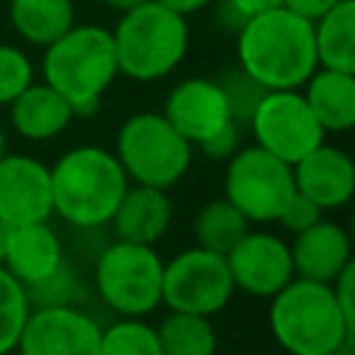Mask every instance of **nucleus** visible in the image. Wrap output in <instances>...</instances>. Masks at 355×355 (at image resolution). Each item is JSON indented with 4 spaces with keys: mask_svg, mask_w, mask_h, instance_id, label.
<instances>
[{
    "mask_svg": "<svg viewBox=\"0 0 355 355\" xmlns=\"http://www.w3.org/2000/svg\"><path fill=\"white\" fill-rule=\"evenodd\" d=\"M216 80L222 83V89H225V94H227L230 116H233L239 125H247V119H250L255 103L261 100V94H263L266 89H261V86H258L250 75H244L239 67L227 69L225 78H216Z\"/></svg>",
    "mask_w": 355,
    "mask_h": 355,
    "instance_id": "nucleus-28",
    "label": "nucleus"
},
{
    "mask_svg": "<svg viewBox=\"0 0 355 355\" xmlns=\"http://www.w3.org/2000/svg\"><path fill=\"white\" fill-rule=\"evenodd\" d=\"M239 69L261 89H300L316 72L313 28L286 6L241 19L236 36Z\"/></svg>",
    "mask_w": 355,
    "mask_h": 355,
    "instance_id": "nucleus-1",
    "label": "nucleus"
},
{
    "mask_svg": "<svg viewBox=\"0 0 355 355\" xmlns=\"http://www.w3.org/2000/svg\"><path fill=\"white\" fill-rule=\"evenodd\" d=\"M330 355H355V336H352V338H347V341H344L338 349H333Z\"/></svg>",
    "mask_w": 355,
    "mask_h": 355,
    "instance_id": "nucleus-37",
    "label": "nucleus"
},
{
    "mask_svg": "<svg viewBox=\"0 0 355 355\" xmlns=\"http://www.w3.org/2000/svg\"><path fill=\"white\" fill-rule=\"evenodd\" d=\"M8 116L14 130L28 141L55 139L75 119L72 105L47 83H31L22 94L8 103Z\"/></svg>",
    "mask_w": 355,
    "mask_h": 355,
    "instance_id": "nucleus-19",
    "label": "nucleus"
},
{
    "mask_svg": "<svg viewBox=\"0 0 355 355\" xmlns=\"http://www.w3.org/2000/svg\"><path fill=\"white\" fill-rule=\"evenodd\" d=\"M247 125L255 144L269 155L286 161L288 166L308 155L313 147H319L327 136L297 89L263 92Z\"/></svg>",
    "mask_w": 355,
    "mask_h": 355,
    "instance_id": "nucleus-9",
    "label": "nucleus"
},
{
    "mask_svg": "<svg viewBox=\"0 0 355 355\" xmlns=\"http://www.w3.org/2000/svg\"><path fill=\"white\" fill-rule=\"evenodd\" d=\"M155 3L166 6L169 11L180 14V17H189V14H197V11H202L205 6H211L214 0H155Z\"/></svg>",
    "mask_w": 355,
    "mask_h": 355,
    "instance_id": "nucleus-34",
    "label": "nucleus"
},
{
    "mask_svg": "<svg viewBox=\"0 0 355 355\" xmlns=\"http://www.w3.org/2000/svg\"><path fill=\"white\" fill-rule=\"evenodd\" d=\"M336 3H341V0H283V6H286L288 11L300 14V17L308 19V22H313L316 17H322L324 11H330Z\"/></svg>",
    "mask_w": 355,
    "mask_h": 355,
    "instance_id": "nucleus-33",
    "label": "nucleus"
},
{
    "mask_svg": "<svg viewBox=\"0 0 355 355\" xmlns=\"http://www.w3.org/2000/svg\"><path fill=\"white\" fill-rule=\"evenodd\" d=\"M100 355H161L155 324L141 316H122L100 333Z\"/></svg>",
    "mask_w": 355,
    "mask_h": 355,
    "instance_id": "nucleus-25",
    "label": "nucleus"
},
{
    "mask_svg": "<svg viewBox=\"0 0 355 355\" xmlns=\"http://www.w3.org/2000/svg\"><path fill=\"white\" fill-rule=\"evenodd\" d=\"M28 313H31V300L25 286L0 266V355L17 349Z\"/></svg>",
    "mask_w": 355,
    "mask_h": 355,
    "instance_id": "nucleus-26",
    "label": "nucleus"
},
{
    "mask_svg": "<svg viewBox=\"0 0 355 355\" xmlns=\"http://www.w3.org/2000/svg\"><path fill=\"white\" fill-rule=\"evenodd\" d=\"M225 261L233 286L250 297L269 300L294 277L288 241L266 230H247Z\"/></svg>",
    "mask_w": 355,
    "mask_h": 355,
    "instance_id": "nucleus-12",
    "label": "nucleus"
},
{
    "mask_svg": "<svg viewBox=\"0 0 355 355\" xmlns=\"http://www.w3.org/2000/svg\"><path fill=\"white\" fill-rule=\"evenodd\" d=\"M322 219V208L316 205V202H311L305 194H300V191H294L291 194V200L286 202V208L280 211V216H277V222L288 230V233H300V230H305V227H311L313 222H319Z\"/></svg>",
    "mask_w": 355,
    "mask_h": 355,
    "instance_id": "nucleus-29",
    "label": "nucleus"
},
{
    "mask_svg": "<svg viewBox=\"0 0 355 355\" xmlns=\"http://www.w3.org/2000/svg\"><path fill=\"white\" fill-rule=\"evenodd\" d=\"M0 266L25 286V291L47 283L64 266V247L58 233L47 222H31L11 227L6 255Z\"/></svg>",
    "mask_w": 355,
    "mask_h": 355,
    "instance_id": "nucleus-16",
    "label": "nucleus"
},
{
    "mask_svg": "<svg viewBox=\"0 0 355 355\" xmlns=\"http://www.w3.org/2000/svg\"><path fill=\"white\" fill-rule=\"evenodd\" d=\"M103 327L75 305H39L17 341L19 355H100Z\"/></svg>",
    "mask_w": 355,
    "mask_h": 355,
    "instance_id": "nucleus-11",
    "label": "nucleus"
},
{
    "mask_svg": "<svg viewBox=\"0 0 355 355\" xmlns=\"http://www.w3.org/2000/svg\"><path fill=\"white\" fill-rule=\"evenodd\" d=\"M42 75L72 105L75 116L97 111L105 89L119 75L111 31L103 25H72L44 47Z\"/></svg>",
    "mask_w": 355,
    "mask_h": 355,
    "instance_id": "nucleus-4",
    "label": "nucleus"
},
{
    "mask_svg": "<svg viewBox=\"0 0 355 355\" xmlns=\"http://www.w3.org/2000/svg\"><path fill=\"white\" fill-rule=\"evenodd\" d=\"M11 28L31 44L47 47L75 25L72 0H8Z\"/></svg>",
    "mask_w": 355,
    "mask_h": 355,
    "instance_id": "nucleus-22",
    "label": "nucleus"
},
{
    "mask_svg": "<svg viewBox=\"0 0 355 355\" xmlns=\"http://www.w3.org/2000/svg\"><path fill=\"white\" fill-rule=\"evenodd\" d=\"M164 261L150 244L116 239L94 261V288L119 316H147L161 305Z\"/></svg>",
    "mask_w": 355,
    "mask_h": 355,
    "instance_id": "nucleus-7",
    "label": "nucleus"
},
{
    "mask_svg": "<svg viewBox=\"0 0 355 355\" xmlns=\"http://www.w3.org/2000/svg\"><path fill=\"white\" fill-rule=\"evenodd\" d=\"M269 330L288 355H330L355 336L330 283L291 277L269 297Z\"/></svg>",
    "mask_w": 355,
    "mask_h": 355,
    "instance_id": "nucleus-3",
    "label": "nucleus"
},
{
    "mask_svg": "<svg viewBox=\"0 0 355 355\" xmlns=\"http://www.w3.org/2000/svg\"><path fill=\"white\" fill-rule=\"evenodd\" d=\"M233 291L236 286L225 255L191 247L164 263L161 302L169 311L214 316L230 302Z\"/></svg>",
    "mask_w": 355,
    "mask_h": 355,
    "instance_id": "nucleus-10",
    "label": "nucleus"
},
{
    "mask_svg": "<svg viewBox=\"0 0 355 355\" xmlns=\"http://www.w3.org/2000/svg\"><path fill=\"white\" fill-rule=\"evenodd\" d=\"M33 83V64L25 50L14 44H0V105H8Z\"/></svg>",
    "mask_w": 355,
    "mask_h": 355,
    "instance_id": "nucleus-27",
    "label": "nucleus"
},
{
    "mask_svg": "<svg viewBox=\"0 0 355 355\" xmlns=\"http://www.w3.org/2000/svg\"><path fill=\"white\" fill-rule=\"evenodd\" d=\"M161 355H216V330L211 316L169 311L158 327Z\"/></svg>",
    "mask_w": 355,
    "mask_h": 355,
    "instance_id": "nucleus-23",
    "label": "nucleus"
},
{
    "mask_svg": "<svg viewBox=\"0 0 355 355\" xmlns=\"http://www.w3.org/2000/svg\"><path fill=\"white\" fill-rule=\"evenodd\" d=\"M111 11H119V14H125V11H130V8H136V6H141V3H147V0H103Z\"/></svg>",
    "mask_w": 355,
    "mask_h": 355,
    "instance_id": "nucleus-35",
    "label": "nucleus"
},
{
    "mask_svg": "<svg viewBox=\"0 0 355 355\" xmlns=\"http://www.w3.org/2000/svg\"><path fill=\"white\" fill-rule=\"evenodd\" d=\"M114 155L130 183L164 191L191 166V144L158 111L130 114L116 130Z\"/></svg>",
    "mask_w": 355,
    "mask_h": 355,
    "instance_id": "nucleus-6",
    "label": "nucleus"
},
{
    "mask_svg": "<svg viewBox=\"0 0 355 355\" xmlns=\"http://www.w3.org/2000/svg\"><path fill=\"white\" fill-rule=\"evenodd\" d=\"M169 222H172L169 194L164 189L133 183L125 189L108 225L114 227L116 239L153 247L169 230Z\"/></svg>",
    "mask_w": 355,
    "mask_h": 355,
    "instance_id": "nucleus-18",
    "label": "nucleus"
},
{
    "mask_svg": "<svg viewBox=\"0 0 355 355\" xmlns=\"http://www.w3.org/2000/svg\"><path fill=\"white\" fill-rule=\"evenodd\" d=\"M161 114L191 147L214 136L227 122H236L230 116L227 94L216 78H186L175 83Z\"/></svg>",
    "mask_w": 355,
    "mask_h": 355,
    "instance_id": "nucleus-13",
    "label": "nucleus"
},
{
    "mask_svg": "<svg viewBox=\"0 0 355 355\" xmlns=\"http://www.w3.org/2000/svg\"><path fill=\"white\" fill-rule=\"evenodd\" d=\"M6 153V133H3V128H0V155Z\"/></svg>",
    "mask_w": 355,
    "mask_h": 355,
    "instance_id": "nucleus-38",
    "label": "nucleus"
},
{
    "mask_svg": "<svg viewBox=\"0 0 355 355\" xmlns=\"http://www.w3.org/2000/svg\"><path fill=\"white\" fill-rule=\"evenodd\" d=\"M247 230H250V222L225 197L205 202L194 216V241H197V247L211 250L216 255H227Z\"/></svg>",
    "mask_w": 355,
    "mask_h": 355,
    "instance_id": "nucleus-24",
    "label": "nucleus"
},
{
    "mask_svg": "<svg viewBox=\"0 0 355 355\" xmlns=\"http://www.w3.org/2000/svg\"><path fill=\"white\" fill-rule=\"evenodd\" d=\"M288 250H291L294 277L302 280L333 283V277L352 263L349 233L338 222H327V219H319L311 227L294 233Z\"/></svg>",
    "mask_w": 355,
    "mask_h": 355,
    "instance_id": "nucleus-17",
    "label": "nucleus"
},
{
    "mask_svg": "<svg viewBox=\"0 0 355 355\" xmlns=\"http://www.w3.org/2000/svg\"><path fill=\"white\" fill-rule=\"evenodd\" d=\"M283 6V0H225V8L241 22L247 17H255L261 11H269V8H277Z\"/></svg>",
    "mask_w": 355,
    "mask_h": 355,
    "instance_id": "nucleus-32",
    "label": "nucleus"
},
{
    "mask_svg": "<svg viewBox=\"0 0 355 355\" xmlns=\"http://www.w3.org/2000/svg\"><path fill=\"white\" fill-rule=\"evenodd\" d=\"M330 288H333V297H336L341 313L347 316V322L355 324V261H352L349 266H344V269L333 277Z\"/></svg>",
    "mask_w": 355,
    "mask_h": 355,
    "instance_id": "nucleus-31",
    "label": "nucleus"
},
{
    "mask_svg": "<svg viewBox=\"0 0 355 355\" xmlns=\"http://www.w3.org/2000/svg\"><path fill=\"white\" fill-rule=\"evenodd\" d=\"M111 42L119 75H128L139 83H153L175 72L183 61L189 50V25L186 17L155 0H147L119 14Z\"/></svg>",
    "mask_w": 355,
    "mask_h": 355,
    "instance_id": "nucleus-5",
    "label": "nucleus"
},
{
    "mask_svg": "<svg viewBox=\"0 0 355 355\" xmlns=\"http://www.w3.org/2000/svg\"><path fill=\"white\" fill-rule=\"evenodd\" d=\"M302 97L324 133H347L355 128V72L316 67L305 80Z\"/></svg>",
    "mask_w": 355,
    "mask_h": 355,
    "instance_id": "nucleus-20",
    "label": "nucleus"
},
{
    "mask_svg": "<svg viewBox=\"0 0 355 355\" xmlns=\"http://www.w3.org/2000/svg\"><path fill=\"white\" fill-rule=\"evenodd\" d=\"M53 216L50 166L33 155H0V219L11 227Z\"/></svg>",
    "mask_w": 355,
    "mask_h": 355,
    "instance_id": "nucleus-14",
    "label": "nucleus"
},
{
    "mask_svg": "<svg viewBox=\"0 0 355 355\" xmlns=\"http://www.w3.org/2000/svg\"><path fill=\"white\" fill-rule=\"evenodd\" d=\"M291 166L258 144H241L225 166V200H230L247 222H277L294 194Z\"/></svg>",
    "mask_w": 355,
    "mask_h": 355,
    "instance_id": "nucleus-8",
    "label": "nucleus"
},
{
    "mask_svg": "<svg viewBox=\"0 0 355 355\" xmlns=\"http://www.w3.org/2000/svg\"><path fill=\"white\" fill-rule=\"evenodd\" d=\"M294 189L316 202L322 211L341 208L355 194V164L352 158L333 144H319L297 164H291Z\"/></svg>",
    "mask_w": 355,
    "mask_h": 355,
    "instance_id": "nucleus-15",
    "label": "nucleus"
},
{
    "mask_svg": "<svg viewBox=\"0 0 355 355\" xmlns=\"http://www.w3.org/2000/svg\"><path fill=\"white\" fill-rule=\"evenodd\" d=\"M8 236H11V225H6V222L0 219V261H3L6 247H8Z\"/></svg>",
    "mask_w": 355,
    "mask_h": 355,
    "instance_id": "nucleus-36",
    "label": "nucleus"
},
{
    "mask_svg": "<svg viewBox=\"0 0 355 355\" xmlns=\"http://www.w3.org/2000/svg\"><path fill=\"white\" fill-rule=\"evenodd\" d=\"M128 186L114 150L100 144H78L50 166L53 214L72 227L108 225Z\"/></svg>",
    "mask_w": 355,
    "mask_h": 355,
    "instance_id": "nucleus-2",
    "label": "nucleus"
},
{
    "mask_svg": "<svg viewBox=\"0 0 355 355\" xmlns=\"http://www.w3.org/2000/svg\"><path fill=\"white\" fill-rule=\"evenodd\" d=\"M208 158L214 161H227L239 147H241V125L239 122H227L225 128H219L214 136H208L205 141L197 144Z\"/></svg>",
    "mask_w": 355,
    "mask_h": 355,
    "instance_id": "nucleus-30",
    "label": "nucleus"
},
{
    "mask_svg": "<svg viewBox=\"0 0 355 355\" xmlns=\"http://www.w3.org/2000/svg\"><path fill=\"white\" fill-rule=\"evenodd\" d=\"M316 64L322 69L355 72V0H341L311 22Z\"/></svg>",
    "mask_w": 355,
    "mask_h": 355,
    "instance_id": "nucleus-21",
    "label": "nucleus"
}]
</instances>
